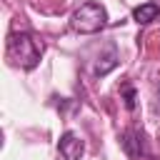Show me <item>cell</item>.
Returning a JSON list of instances; mask_svg holds the SVG:
<instances>
[{"label":"cell","instance_id":"obj_1","mask_svg":"<svg viewBox=\"0 0 160 160\" xmlns=\"http://www.w3.org/2000/svg\"><path fill=\"white\" fill-rule=\"evenodd\" d=\"M40 55H42V42L30 35V32H12L8 38V58L20 65L22 70H32L38 62H40Z\"/></svg>","mask_w":160,"mask_h":160},{"label":"cell","instance_id":"obj_2","mask_svg":"<svg viewBox=\"0 0 160 160\" xmlns=\"http://www.w3.org/2000/svg\"><path fill=\"white\" fill-rule=\"evenodd\" d=\"M105 25H108V12L100 2H82L70 18V28L80 35H95Z\"/></svg>","mask_w":160,"mask_h":160},{"label":"cell","instance_id":"obj_5","mask_svg":"<svg viewBox=\"0 0 160 160\" xmlns=\"http://www.w3.org/2000/svg\"><path fill=\"white\" fill-rule=\"evenodd\" d=\"M158 15H160V8H158L155 2H142V5H138V8L132 10V20H135L138 25H148V22H152Z\"/></svg>","mask_w":160,"mask_h":160},{"label":"cell","instance_id":"obj_8","mask_svg":"<svg viewBox=\"0 0 160 160\" xmlns=\"http://www.w3.org/2000/svg\"><path fill=\"white\" fill-rule=\"evenodd\" d=\"M155 112H160V88H158V95H155Z\"/></svg>","mask_w":160,"mask_h":160},{"label":"cell","instance_id":"obj_3","mask_svg":"<svg viewBox=\"0 0 160 160\" xmlns=\"http://www.w3.org/2000/svg\"><path fill=\"white\" fill-rule=\"evenodd\" d=\"M120 145H122V150H125L130 158H142V155L148 152L145 135H142V130H138V128L125 130V132L120 135Z\"/></svg>","mask_w":160,"mask_h":160},{"label":"cell","instance_id":"obj_4","mask_svg":"<svg viewBox=\"0 0 160 160\" xmlns=\"http://www.w3.org/2000/svg\"><path fill=\"white\" fill-rule=\"evenodd\" d=\"M58 150H60V155H62L65 160H80V158H82V152H85V145H82V140H80L75 132H70V130H68V132L60 138Z\"/></svg>","mask_w":160,"mask_h":160},{"label":"cell","instance_id":"obj_7","mask_svg":"<svg viewBox=\"0 0 160 160\" xmlns=\"http://www.w3.org/2000/svg\"><path fill=\"white\" fill-rule=\"evenodd\" d=\"M122 100H125V108H128V110L135 108V88H132V85H125V88H122Z\"/></svg>","mask_w":160,"mask_h":160},{"label":"cell","instance_id":"obj_6","mask_svg":"<svg viewBox=\"0 0 160 160\" xmlns=\"http://www.w3.org/2000/svg\"><path fill=\"white\" fill-rule=\"evenodd\" d=\"M115 65H118V52H115V48H110L105 55H100V58H98V62H95V75H98V78H102V75H108Z\"/></svg>","mask_w":160,"mask_h":160}]
</instances>
